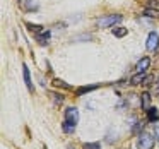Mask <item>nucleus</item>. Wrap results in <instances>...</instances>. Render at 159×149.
<instances>
[{"label":"nucleus","instance_id":"12","mask_svg":"<svg viewBox=\"0 0 159 149\" xmlns=\"http://www.w3.org/2000/svg\"><path fill=\"white\" fill-rule=\"evenodd\" d=\"M127 33H128L127 28H120V26H118V28H113V35L116 36V38H123Z\"/></svg>","mask_w":159,"mask_h":149},{"label":"nucleus","instance_id":"17","mask_svg":"<svg viewBox=\"0 0 159 149\" xmlns=\"http://www.w3.org/2000/svg\"><path fill=\"white\" fill-rule=\"evenodd\" d=\"M82 147L84 149H101V144L99 142H86Z\"/></svg>","mask_w":159,"mask_h":149},{"label":"nucleus","instance_id":"14","mask_svg":"<svg viewBox=\"0 0 159 149\" xmlns=\"http://www.w3.org/2000/svg\"><path fill=\"white\" fill-rule=\"evenodd\" d=\"M53 86H55V87H63V89H72V86L65 84L63 81H60V79H55V81H53Z\"/></svg>","mask_w":159,"mask_h":149},{"label":"nucleus","instance_id":"2","mask_svg":"<svg viewBox=\"0 0 159 149\" xmlns=\"http://www.w3.org/2000/svg\"><path fill=\"white\" fill-rule=\"evenodd\" d=\"M154 144H156V137L147 134V132H142L137 137V147L139 149H152Z\"/></svg>","mask_w":159,"mask_h":149},{"label":"nucleus","instance_id":"15","mask_svg":"<svg viewBox=\"0 0 159 149\" xmlns=\"http://www.w3.org/2000/svg\"><path fill=\"white\" fill-rule=\"evenodd\" d=\"M28 29L29 31H34V33H41L43 31V26H39V24H31V22H28Z\"/></svg>","mask_w":159,"mask_h":149},{"label":"nucleus","instance_id":"1","mask_svg":"<svg viewBox=\"0 0 159 149\" xmlns=\"http://www.w3.org/2000/svg\"><path fill=\"white\" fill-rule=\"evenodd\" d=\"M121 16L120 14H110V16H104V17H99L96 21L98 28H111V26L118 24V22H121Z\"/></svg>","mask_w":159,"mask_h":149},{"label":"nucleus","instance_id":"11","mask_svg":"<svg viewBox=\"0 0 159 149\" xmlns=\"http://www.w3.org/2000/svg\"><path fill=\"white\" fill-rule=\"evenodd\" d=\"M144 81H145L144 72H139V74H135V76L130 79V82H132V84H144Z\"/></svg>","mask_w":159,"mask_h":149},{"label":"nucleus","instance_id":"10","mask_svg":"<svg viewBox=\"0 0 159 149\" xmlns=\"http://www.w3.org/2000/svg\"><path fill=\"white\" fill-rule=\"evenodd\" d=\"M36 40H38L39 43H41V45H46V43H48V40H50V31H46V33H39L38 36H36Z\"/></svg>","mask_w":159,"mask_h":149},{"label":"nucleus","instance_id":"18","mask_svg":"<svg viewBox=\"0 0 159 149\" xmlns=\"http://www.w3.org/2000/svg\"><path fill=\"white\" fill-rule=\"evenodd\" d=\"M52 96H53V100H55V103H58V105L63 101V98L60 96V94H55V93H52Z\"/></svg>","mask_w":159,"mask_h":149},{"label":"nucleus","instance_id":"9","mask_svg":"<svg viewBox=\"0 0 159 149\" xmlns=\"http://www.w3.org/2000/svg\"><path fill=\"white\" fill-rule=\"evenodd\" d=\"M62 130L65 132V134H72V132L75 130V125L70 123V122H67V120H63V123H62Z\"/></svg>","mask_w":159,"mask_h":149},{"label":"nucleus","instance_id":"20","mask_svg":"<svg viewBox=\"0 0 159 149\" xmlns=\"http://www.w3.org/2000/svg\"><path fill=\"white\" fill-rule=\"evenodd\" d=\"M157 89H159V77H157Z\"/></svg>","mask_w":159,"mask_h":149},{"label":"nucleus","instance_id":"13","mask_svg":"<svg viewBox=\"0 0 159 149\" xmlns=\"http://www.w3.org/2000/svg\"><path fill=\"white\" fill-rule=\"evenodd\" d=\"M98 86H82V87H79V89H77V94H79V96H82L84 93H89V91H93V89H96Z\"/></svg>","mask_w":159,"mask_h":149},{"label":"nucleus","instance_id":"19","mask_svg":"<svg viewBox=\"0 0 159 149\" xmlns=\"http://www.w3.org/2000/svg\"><path fill=\"white\" fill-rule=\"evenodd\" d=\"M154 137H156V141H159V125L154 127Z\"/></svg>","mask_w":159,"mask_h":149},{"label":"nucleus","instance_id":"5","mask_svg":"<svg viewBox=\"0 0 159 149\" xmlns=\"http://www.w3.org/2000/svg\"><path fill=\"white\" fill-rule=\"evenodd\" d=\"M22 76H24V82H26V86H28V89L33 91V89H34V86H33L31 74H29V69H28V65H26V63H22Z\"/></svg>","mask_w":159,"mask_h":149},{"label":"nucleus","instance_id":"21","mask_svg":"<svg viewBox=\"0 0 159 149\" xmlns=\"http://www.w3.org/2000/svg\"><path fill=\"white\" fill-rule=\"evenodd\" d=\"M43 149H48V147H46V146H45V147H43Z\"/></svg>","mask_w":159,"mask_h":149},{"label":"nucleus","instance_id":"7","mask_svg":"<svg viewBox=\"0 0 159 149\" xmlns=\"http://www.w3.org/2000/svg\"><path fill=\"white\" fill-rule=\"evenodd\" d=\"M140 105H142V108L147 111L149 108H151V94H149V93H142L140 94Z\"/></svg>","mask_w":159,"mask_h":149},{"label":"nucleus","instance_id":"8","mask_svg":"<svg viewBox=\"0 0 159 149\" xmlns=\"http://www.w3.org/2000/svg\"><path fill=\"white\" fill-rule=\"evenodd\" d=\"M147 120L149 122H157L159 120V111L156 110V106H151L147 110Z\"/></svg>","mask_w":159,"mask_h":149},{"label":"nucleus","instance_id":"6","mask_svg":"<svg viewBox=\"0 0 159 149\" xmlns=\"http://www.w3.org/2000/svg\"><path fill=\"white\" fill-rule=\"evenodd\" d=\"M151 65V58L149 57H142L140 60L137 62V72H145Z\"/></svg>","mask_w":159,"mask_h":149},{"label":"nucleus","instance_id":"3","mask_svg":"<svg viewBox=\"0 0 159 149\" xmlns=\"http://www.w3.org/2000/svg\"><path fill=\"white\" fill-rule=\"evenodd\" d=\"M145 48L149 50V52H156V50L159 48V35L156 31L149 33L147 36V43H145Z\"/></svg>","mask_w":159,"mask_h":149},{"label":"nucleus","instance_id":"16","mask_svg":"<svg viewBox=\"0 0 159 149\" xmlns=\"http://www.w3.org/2000/svg\"><path fill=\"white\" fill-rule=\"evenodd\" d=\"M144 16H147V17H159V11H154V9H145Z\"/></svg>","mask_w":159,"mask_h":149},{"label":"nucleus","instance_id":"4","mask_svg":"<svg viewBox=\"0 0 159 149\" xmlns=\"http://www.w3.org/2000/svg\"><path fill=\"white\" fill-rule=\"evenodd\" d=\"M65 120L70 122V123L77 125V122H79V110H77L75 106H70L65 110Z\"/></svg>","mask_w":159,"mask_h":149}]
</instances>
